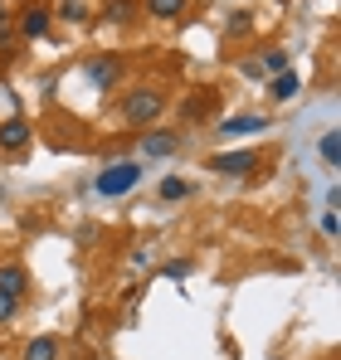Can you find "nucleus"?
Returning a JSON list of instances; mask_svg holds the SVG:
<instances>
[{
	"label": "nucleus",
	"mask_w": 341,
	"mask_h": 360,
	"mask_svg": "<svg viewBox=\"0 0 341 360\" xmlns=\"http://www.w3.org/2000/svg\"><path fill=\"white\" fill-rule=\"evenodd\" d=\"M161 108H166V93L161 88H132L127 98H122V117H127V127H151V122L161 117Z\"/></svg>",
	"instance_id": "obj_1"
},
{
	"label": "nucleus",
	"mask_w": 341,
	"mask_h": 360,
	"mask_svg": "<svg viewBox=\"0 0 341 360\" xmlns=\"http://www.w3.org/2000/svg\"><path fill=\"white\" fill-rule=\"evenodd\" d=\"M142 180V161H117V166H108L103 176H98V195H127L132 185Z\"/></svg>",
	"instance_id": "obj_2"
},
{
	"label": "nucleus",
	"mask_w": 341,
	"mask_h": 360,
	"mask_svg": "<svg viewBox=\"0 0 341 360\" xmlns=\"http://www.w3.org/2000/svg\"><path fill=\"white\" fill-rule=\"evenodd\" d=\"M259 161H264L259 151H220V156H210V171L215 176H249Z\"/></svg>",
	"instance_id": "obj_3"
},
{
	"label": "nucleus",
	"mask_w": 341,
	"mask_h": 360,
	"mask_svg": "<svg viewBox=\"0 0 341 360\" xmlns=\"http://www.w3.org/2000/svg\"><path fill=\"white\" fill-rule=\"evenodd\" d=\"M30 136H35V127H30L25 117H5L0 122V151H25Z\"/></svg>",
	"instance_id": "obj_4"
},
{
	"label": "nucleus",
	"mask_w": 341,
	"mask_h": 360,
	"mask_svg": "<svg viewBox=\"0 0 341 360\" xmlns=\"http://www.w3.org/2000/svg\"><path fill=\"white\" fill-rule=\"evenodd\" d=\"M170 151H180V136L175 131H147L142 136V156L156 161V156H170Z\"/></svg>",
	"instance_id": "obj_5"
},
{
	"label": "nucleus",
	"mask_w": 341,
	"mask_h": 360,
	"mask_svg": "<svg viewBox=\"0 0 341 360\" xmlns=\"http://www.w3.org/2000/svg\"><path fill=\"white\" fill-rule=\"evenodd\" d=\"M264 127H268V117H259V112H239V117L220 122L225 136H254V131H264Z\"/></svg>",
	"instance_id": "obj_6"
},
{
	"label": "nucleus",
	"mask_w": 341,
	"mask_h": 360,
	"mask_svg": "<svg viewBox=\"0 0 341 360\" xmlns=\"http://www.w3.org/2000/svg\"><path fill=\"white\" fill-rule=\"evenodd\" d=\"M0 292L25 297V292H30V273H25L20 263H0Z\"/></svg>",
	"instance_id": "obj_7"
},
{
	"label": "nucleus",
	"mask_w": 341,
	"mask_h": 360,
	"mask_svg": "<svg viewBox=\"0 0 341 360\" xmlns=\"http://www.w3.org/2000/svg\"><path fill=\"white\" fill-rule=\"evenodd\" d=\"M117 78H122V63L117 59H93L88 63V83H93V88H113Z\"/></svg>",
	"instance_id": "obj_8"
},
{
	"label": "nucleus",
	"mask_w": 341,
	"mask_h": 360,
	"mask_svg": "<svg viewBox=\"0 0 341 360\" xmlns=\"http://www.w3.org/2000/svg\"><path fill=\"white\" fill-rule=\"evenodd\" d=\"M20 360H58V336H30Z\"/></svg>",
	"instance_id": "obj_9"
},
{
	"label": "nucleus",
	"mask_w": 341,
	"mask_h": 360,
	"mask_svg": "<svg viewBox=\"0 0 341 360\" xmlns=\"http://www.w3.org/2000/svg\"><path fill=\"white\" fill-rule=\"evenodd\" d=\"M297 88H302V83H297V73L287 68V73H273V83H268V98H273V103H287V98H297Z\"/></svg>",
	"instance_id": "obj_10"
},
{
	"label": "nucleus",
	"mask_w": 341,
	"mask_h": 360,
	"mask_svg": "<svg viewBox=\"0 0 341 360\" xmlns=\"http://www.w3.org/2000/svg\"><path fill=\"white\" fill-rule=\"evenodd\" d=\"M44 30H49V10H39V5H35V10H25V15H20V34H25V39H39Z\"/></svg>",
	"instance_id": "obj_11"
},
{
	"label": "nucleus",
	"mask_w": 341,
	"mask_h": 360,
	"mask_svg": "<svg viewBox=\"0 0 341 360\" xmlns=\"http://www.w3.org/2000/svg\"><path fill=\"white\" fill-rule=\"evenodd\" d=\"M317 151H322V161L337 171L341 166V141H337V131H322V141H317Z\"/></svg>",
	"instance_id": "obj_12"
},
{
	"label": "nucleus",
	"mask_w": 341,
	"mask_h": 360,
	"mask_svg": "<svg viewBox=\"0 0 341 360\" xmlns=\"http://www.w3.org/2000/svg\"><path fill=\"white\" fill-rule=\"evenodd\" d=\"M185 195H190V180H180V176H166V180H161V200H166V205L185 200Z\"/></svg>",
	"instance_id": "obj_13"
},
{
	"label": "nucleus",
	"mask_w": 341,
	"mask_h": 360,
	"mask_svg": "<svg viewBox=\"0 0 341 360\" xmlns=\"http://www.w3.org/2000/svg\"><path fill=\"white\" fill-rule=\"evenodd\" d=\"M287 49H264V59H259V68H264V73H287Z\"/></svg>",
	"instance_id": "obj_14"
},
{
	"label": "nucleus",
	"mask_w": 341,
	"mask_h": 360,
	"mask_svg": "<svg viewBox=\"0 0 341 360\" xmlns=\"http://www.w3.org/2000/svg\"><path fill=\"white\" fill-rule=\"evenodd\" d=\"M147 10H151L156 20H175V15L185 10V0H147Z\"/></svg>",
	"instance_id": "obj_15"
},
{
	"label": "nucleus",
	"mask_w": 341,
	"mask_h": 360,
	"mask_svg": "<svg viewBox=\"0 0 341 360\" xmlns=\"http://www.w3.org/2000/svg\"><path fill=\"white\" fill-rule=\"evenodd\" d=\"M58 15H63L68 25H78V20H88V5H83V0H63V5H58Z\"/></svg>",
	"instance_id": "obj_16"
},
{
	"label": "nucleus",
	"mask_w": 341,
	"mask_h": 360,
	"mask_svg": "<svg viewBox=\"0 0 341 360\" xmlns=\"http://www.w3.org/2000/svg\"><path fill=\"white\" fill-rule=\"evenodd\" d=\"M161 278H175V283H180V278H190V258H170L166 268H161Z\"/></svg>",
	"instance_id": "obj_17"
},
{
	"label": "nucleus",
	"mask_w": 341,
	"mask_h": 360,
	"mask_svg": "<svg viewBox=\"0 0 341 360\" xmlns=\"http://www.w3.org/2000/svg\"><path fill=\"white\" fill-rule=\"evenodd\" d=\"M249 30H254V20H249L244 10H234V15H229V34H249Z\"/></svg>",
	"instance_id": "obj_18"
},
{
	"label": "nucleus",
	"mask_w": 341,
	"mask_h": 360,
	"mask_svg": "<svg viewBox=\"0 0 341 360\" xmlns=\"http://www.w3.org/2000/svg\"><path fill=\"white\" fill-rule=\"evenodd\" d=\"M108 20H132V0H108Z\"/></svg>",
	"instance_id": "obj_19"
},
{
	"label": "nucleus",
	"mask_w": 341,
	"mask_h": 360,
	"mask_svg": "<svg viewBox=\"0 0 341 360\" xmlns=\"http://www.w3.org/2000/svg\"><path fill=\"white\" fill-rule=\"evenodd\" d=\"M20 311V297H10V292H0V321H10Z\"/></svg>",
	"instance_id": "obj_20"
},
{
	"label": "nucleus",
	"mask_w": 341,
	"mask_h": 360,
	"mask_svg": "<svg viewBox=\"0 0 341 360\" xmlns=\"http://www.w3.org/2000/svg\"><path fill=\"white\" fill-rule=\"evenodd\" d=\"M322 234H327V239H337V234H341V224H337V210H327V214H322Z\"/></svg>",
	"instance_id": "obj_21"
},
{
	"label": "nucleus",
	"mask_w": 341,
	"mask_h": 360,
	"mask_svg": "<svg viewBox=\"0 0 341 360\" xmlns=\"http://www.w3.org/2000/svg\"><path fill=\"white\" fill-rule=\"evenodd\" d=\"M5 25H10V10H5V0H0V34H5Z\"/></svg>",
	"instance_id": "obj_22"
}]
</instances>
